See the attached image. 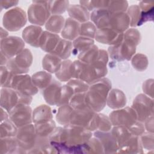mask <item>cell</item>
Returning <instances> with one entry per match:
<instances>
[{
  "instance_id": "obj_56",
  "label": "cell",
  "mask_w": 154,
  "mask_h": 154,
  "mask_svg": "<svg viewBox=\"0 0 154 154\" xmlns=\"http://www.w3.org/2000/svg\"><path fill=\"white\" fill-rule=\"evenodd\" d=\"M153 116L148 117L144 122V128L147 131V132L153 133Z\"/></svg>"
},
{
  "instance_id": "obj_20",
  "label": "cell",
  "mask_w": 154,
  "mask_h": 154,
  "mask_svg": "<svg viewBox=\"0 0 154 154\" xmlns=\"http://www.w3.org/2000/svg\"><path fill=\"white\" fill-rule=\"evenodd\" d=\"M43 31L40 26L32 25L26 27L22 31L25 42L35 48H39V42Z\"/></svg>"
},
{
  "instance_id": "obj_24",
  "label": "cell",
  "mask_w": 154,
  "mask_h": 154,
  "mask_svg": "<svg viewBox=\"0 0 154 154\" xmlns=\"http://www.w3.org/2000/svg\"><path fill=\"white\" fill-rule=\"evenodd\" d=\"M126 104V97L124 93L119 89H111L108 93L106 105L111 108L117 109L123 108Z\"/></svg>"
},
{
  "instance_id": "obj_19",
  "label": "cell",
  "mask_w": 154,
  "mask_h": 154,
  "mask_svg": "<svg viewBox=\"0 0 154 154\" xmlns=\"http://www.w3.org/2000/svg\"><path fill=\"white\" fill-rule=\"evenodd\" d=\"M61 87L60 82L53 79L51 84L43 90V96L47 103L50 105H57L61 95Z\"/></svg>"
},
{
  "instance_id": "obj_39",
  "label": "cell",
  "mask_w": 154,
  "mask_h": 154,
  "mask_svg": "<svg viewBox=\"0 0 154 154\" xmlns=\"http://www.w3.org/2000/svg\"><path fill=\"white\" fill-rule=\"evenodd\" d=\"M17 131L16 126L10 120H6L1 123L0 136L1 138L15 137Z\"/></svg>"
},
{
  "instance_id": "obj_10",
  "label": "cell",
  "mask_w": 154,
  "mask_h": 154,
  "mask_svg": "<svg viewBox=\"0 0 154 154\" xmlns=\"http://www.w3.org/2000/svg\"><path fill=\"white\" fill-rule=\"evenodd\" d=\"M113 126H123L129 128L136 121L137 116L134 109L131 107H125L112 111L109 116Z\"/></svg>"
},
{
  "instance_id": "obj_6",
  "label": "cell",
  "mask_w": 154,
  "mask_h": 154,
  "mask_svg": "<svg viewBox=\"0 0 154 154\" xmlns=\"http://www.w3.org/2000/svg\"><path fill=\"white\" fill-rule=\"evenodd\" d=\"M27 21L25 12L19 7H14L7 11L2 17V24L5 29L17 31L23 28Z\"/></svg>"
},
{
  "instance_id": "obj_40",
  "label": "cell",
  "mask_w": 154,
  "mask_h": 154,
  "mask_svg": "<svg viewBox=\"0 0 154 154\" xmlns=\"http://www.w3.org/2000/svg\"><path fill=\"white\" fill-rule=\"evenodd\" d=\"M37 135L42 137H48L56 128V125L54 120L41 124L35 125Z\"/></svg>"
},
{
  "instance_id": "obj_34",
  "label": "cell",
  "mask_w": 154,
  "mask_h": 154,
  "mask_svg": "<svg viewBox=\"0 0 154 154\" xmlns=\"http://www.w3.org/2000/svg\"><path fill=\"white\" fill-rule=\"evenodd\" d=\"M72 63L69 60H65L62 61L60 70L55 73L60 81L67 82L72 79Z\"/></svg>"
},
{
  "instance_id": "obj_37",
  "label": "cell",
  "mask_w": 154,
  "mask_h": 154,
  "mask_svg": "<svg viewBox=\"0 0 154 154\" xmlns=\"http://www.w3.org/2000/svg\"><path fill=\"white\" fill-rule=\"evenodd\" d=\"M73 111V109L70 106L69 104L58 106L56 116V119L58 123L61 125H63V126L69 125Z\"/></svg>"
},
{
  "instance_id": "obj_57",
  "label": "cell",
  "mask_w": 154,
  "mask_h": 154,
  "mask_svg": "<svg viewBox=\"0 0 154 154\" xmlns=\"http://www.w3.org/2000/svg\"><path fill=\"white\" fill-rule=\"evenodd\" d=\"M18 1H1V9H8L10 7L16 5L17 4Z\"/></svg>"
},
{
  "instance_id": "obj_38",
  "label": "cell",
  "mask_w": 154,
  "mask_h": 154,
  "mask_svg": "<svg viewBox=\"0 0 154 154\" xmlns=\"http://www.w3.org/2000/svg\"><path fill=\"white\" fill-rule=\"evenodd\" d=\"M72 54L74 55H78L82 51L93 45L94 40L93 39L79 35L72 42Z\"/></svg>"
},
{
  "instance_id": "obj_45",
  "label": "cell",
  "mask_w": 154,
  "mask_h": 154,
  "mask_svg": "<svg viewBox=\"0 0 154 154\" xmlns=\"http://www.w3.org/2000/svg\"><path fill=\"white\" fill-rule=\"evenodd\" d=\"M85 96V92L74 93L70 100V106L73 109H81L87 108Z\"/></svg>"
},
{
  "instance_id": "obj_41",
  "label": "cell",
  "mask_w": 154,
  "mask_h": 154,
  "mask_svg": "<svg viewBox=\"0 0 154 154\" xmlns=\"http://www.w3.org/2000/svg\"><path fill=\"white\" fill-rule=\"evenodd\" d=\"M141 36L138 29L132 28L128 29L123 33V40L129 45L136 47L140 42Z\"/></svg>"
},
{
  "instance_id": "obj_53",
  "label": "cell",
  "mask_w": 154,
  "mask_h": 154,
  "mask_svg": "<svg viewBox=\"0 0 154 154\" xmlns=\"http://www.w3.org/2000/svg\"><path fill=\"white\" fill-rule=\"evenodd\" d=\"M139 137L143 149L147 150H153V133L144 132Z\"/></svg>"
},
{
  "instance_id": "obj_55",
  "label": "cell",
  "mask_w": 154,
  "mask_h": 154,
  "mask_svg": "<svg viewBox=\"0 0 154 154\" xmlns=\"http://www.w3.org/2000/svg\"><path fill=\"white\" fill-rule=\"evenodd\" d=\"M143 90L146 95L153 97V79L146 81L143 83Z\"/></svg>"
},
{
  "instance_id": "obj_36",
  "label": "cell",
  "mask_w": 154,
  "mask_h": 154,
  "mask_svg": "<svg viewBox=\"0 0 154 154\" xmlns=\"http://www.w3.org/2000/svg\"><path fill=\"white\" fill-rule=\"evenodd\" d=\"M110 132L116 140L119 147L132 135L129 129L123 126H113Z\"/></svg>"
},
{
  "instance_id": "obj_5",
  "label": "cell",
  "mask_w": 154,
  "mask_h": 154,
  "mask_svg": "<svg viewBox=\"0 0 154 154\" xmlns=\"http://www.w3.org/2000/svg\"><path fill=\"white\" fill-rule=\"evenodd\" d=\"M106 63L96 60L92 64L83 63L79 79L85 81L89 85L104 78L107 74Z\"/></svg>"
},
{
  "instance_id": "obj_23",
  "label": "cell",
  "mask_w": 154,
  "mask_h": 154,
  "mask_svg": "<svg viewBox=\"0 0 154 154\" xmlns=\"http://www.w3.org/2000/svg\"><path fill=\"white\" fill-rule=\"evenodd\" d=\"M111 12L106 8H100L92 11L90 14L91 22L97 29L109 27V17Z\"/></svg>"
},
{
  "instance_id": "obj_7",
  "label": "cell",
  "mask_w": 154,
  "mask_h": 154,
  "mask_svg": "<svg viewBox=\"0 0 154 154\" xmlns=\"http://www.w3.org/2000/svg\"><path fill=\"white\" fill-rule=\"evenodd\" d=\"M51 15L48 1H34L28 9V19L35 25H45Z\"/></svg>"
},
{
  "instance_id": "obj_50",
  "label": "cell",
  "mask_w": 154,
  "mask_h": 154,
  "mask_svg": "<svg viewBox=\"0 0 154 154\" xmlns=\"http://www.w3.org/2000/svg\"><path fill=\"white\" fill-rule=\"evenodd\" d=\"M80 5L83 6L88 11L100 8H106L109 1H80Z\"/></svg>"
},
{
  "instance_id": "obj_27",
  "label": "cell",
  "mask_w": 154,
  "mask_h": 154,
  "mask_svg": "<svg viewBox=\"0 0 154 154\" xmlns=\"http://www.w3.org/2000/svg\"><path fill=\"white\" fill-rule=\"evenodd\" d=\"M67 10L70 17L80 23L87 22L90 18L89 11L80 4L69 5Z\"/></svg>"
},
{
  "instance_id": "obj_44",
  "label": "cell",
  "mask_w": 154,
  "mask_h": 154,
  "mask_svg": "<svg viewBox=\"0 0 154 154\" xmlns=\"http://www.w3.org/2000/svg\"><path fill=\"white\" fill-rule=\"evenodd\" d=\"M97 28L92 22H85L80 24L79 35L93 39L95 37Z\"/></svg>"
},
{
  "instance_id": "obj_59",
  "label": "cell",
  "mask_w": 154,
  "mask_h": 154,
  "mask_svg": "<svg viewBox=\"0 0 154 154\" xmlns=\"http://www.w3.org/2000/svg\"><path fill=\"white\" fill-rule=\"evenodd\" d=\"M8 59L1 52V66H5Z\"/></svg>"
},
{
  "instance_id": "obj_51",
  "label": "cell",
  "mask_w": 154,
  "mask_h": 154,
  "mask_svg": "<svg viewBox=\"0 0 154 154\" xmlns=\"http://www.w3.org/2000/svg\"><path fill=\"white\" fill-rule=\"evenodd\" d=\"M128 7L126 1H109L107 9L111 13L126 12Z\"/></svg>"
},
{
  "instance_id": "obj_32",
  "label": "cell",
  "mask_w": 154,
  "mask_h": 154,
  "mask_svg": "<svg viewBox=\"0 0 154 154\" xmlns=\"http://www.w3.org/2000/svg\"><path fill=\"white\" fill-rule=\"evenodd\" d=\"M32 81L38 88L43 90L47 87L52 81L51 73L46 71H40L32 75Z\"/></svg>"
},
{
  "instance_id": "obj_15",
  "label": "cell",
  "mask_w": 154,
  "mask_h": 154,
  "mask_svg": "<svg viewBox=\"0 0 154 154\" xmlns=\"http://www.w3.org/2000/svg\"><path fill=\"white\" fill-rule=\"evenodd\" d=\"M94 38L102 44L114 46L123 41V33H119L109 27L100 28L97 29Z\"/></svg>"
},
{
  "instance_id": "obj_2",
  "label": "cell",
  "mask_w": 154,
  "mask_h": 154,
  "mask_svg": "<svg viewBox=\"0 0 154 154\" xmlns=\"http://www.w3.org/2000/svg\"><path fill=\"white\" fill-rule=\"evenodd\" d=\"M64 126L67 130V139L61 153H83V147L93 136V132L81 126L67 125Z\"/></svg>"
},
{
  "instance_id": "obj_49",
  "label": "cell",
  "mask_w": 154,
  "mask_h": 154,
  "mask_svg": "<svg viewBox=\"0 0 154 154\" xmlns=\"http://www.w3.org/2000/svg\"><path fill=\"white\" fill-rule=\"evenodd\" d=\"M112 127V125L109 117L106 116L103 114H99L97 112V123L96 131L102 132L110 131Z\"/></svg>"
},
{
  "instance_id": "obj_13",
  "label": "cell",
  "mask_w": 154,
  "mask_h": 154,
  "mask_svg": "<svg viewBox=\"0 0 154 154\" xmlns=\"http://www.w3.org/2000/svg\"><path fill=\"white\" fill-rule=\"evenodd\" d=\"M24 40L17 36H8L1 39L0 49L8 60L19 54L24 49Z\"/></svg>"
},
{
  "instance_id": "obj_47",
  "label": "cell",
  "mask_w": 154,
  "mask_h": 154,
  "mask_svg": "<svg viewBox=\"0 0 154 154\" xmlns=\"http://www.w3.org/2000/svg\"><path fill=\"white\" fill-rule=\"evenodd\" d=\"M67 84L69 85L73 90L74 93L86 92L88 88L90 85L85 81L80 79H71L67 81Z\"/></svg>"
},
{
  "instance_id": "obj_58",
  "label": "cell",
  "mask_w": 154,
  "mask_h": 154,
  "mask_svg": "<svg viewBox=\"0 0 154 154\" xmlns=\"http://www.w3.org/2000/svg\"><path fill=\"white\" fill-rule=\"evenodd\" d=\"M8 119H9L8 112L4 108L1 107V123Z\"/></svg>"
},
{
  "instance_id": "obj_28",
  "label": "cell",
  "mask_w": 154,
  "mask_h": 154,
  "mask_svg": "<svg viewBox=\"0 0 154 154\" xmlns=\"http://www.w3.org/2000/svg\"><path fill=\"white\" fill-rule=\"evenodd\" d=\"M62 61L63 60L58 56L48 53L43 58L42 67L45 71L50 73H56L60 70Z\"/></svg>"
},
{
  "instance_id": "obj_17",
  "label": "cell",
  "mask_w": 154,
  "mask_h": 154,
  "mask_svg": "<svg viewBox=\"0 0 154 154\" xmlns=\"http://www.w3.org/2000/svg\"><path fill=\"white\" fill-rule=\"evenodd\" d=\"M130 26V20L126 12L111 13L109 17V28L119 33H124Z\"/></svg>"
},
{
  "instance_id": "obj_26",
  "label": "cell",
  "mask_w": 154,
  "mask_h": 154,
  "mask_svg": "<svg viewBox=\"0 0 154 154\" xmlns=\"http://www.w3.org/2000/svg\"><path fill=\"white\" fill-rule=\"evenodd\" d=\"M52 119V109L48 105H39L32 111V123L35 125L48 122Z\"/></svg>"
},
{
  "instance_id": "obj_43",
  "label": "cell",
  "mask_w": 154,
  "mask_h": 154,
  "mask_svg": "<svg viewBox=\"0 0 154 154\" xmlns=\"http://www.w3.org/2000/svg\"><path fill=\"white\" fill-rule=\"evenodd\" d=\"M130 20V26H139L141 19V10L138 5H132L129 7L126 12Z\"/></svg>"
},
{
  "instance_id": "obj_33",
  "label": "cell",
  "mask_w": 154,
  "mask_h": 154,
  "mask_svg": "<svg viewBox=\"0 0 154 154\" xmlns=\"http://www.w3.org/2000/svg\"><path fill=\"white\" fill-rule=\"evenodd\" d=\"M99 49L94 44L82 51L78 55V60L85 64H92L95 62L99 55Z\"/></svg>"
},
{
  "instance_id": "obj_4",
  "label": "cell",
  "mask_w": 154,
  "mask_h": 154,
  "mask_svg": "<svg viewBox=\"0 0 154 154\" xmlns=\"http://www.w3.org/2000/svg\"><path fill=\"white\" fill-rule=\"evenodd\" d=\"M32 60V55L30 50L24 49L19 54L9 59L5 66L14 75L26 74L29 70Z\"/></svg>"
},
{
  "instance_id": "obj_42",
  "label": "cell",
  "mask_w": 154,
  "mask_h": 154,
  "mask_svg": "<svg viewBox=\"0 0 154 154\" xmlns=\"http://www.w3.org/2000/svg\"><path fill=\"white\" fill-rule=\"evenodd\" d=\"M48 6L51 15H61L67 10L69 6V2L68 1H48Z\"/></svg>"
},
{
  "instance_id": "obj_16",
  "label": "cell",
  "mask_w": 154,
  "mask_h": 154,
  "mask_svg": "<svg viewBox=\"0 0 154 154\" xmlns=\"http://www.w3.org/2000/svg\"><path fill=\"white\" fill-rule=\"evenodd\" d=\"M96 112L88 107L81 109H73L69 125H78L87 129Z\"/></svg>"
},
{
  "instance_id": "obj_29",
  "label": "cell",
  "mask_w": 154,
  "mask_h": 154,
  "mask_svg": "<svg viewBox=\"0 0 154 154\" xmlns=\"http://www.w3.org/2000/svg\"><path fill=\"white\" fill-rule=\"evenodd\" d=\"M72 50V42L64 38H60L56 48L51 54L58 56L62 60H67L70 56Z\"/></svg>"
},
{
  "instance_id": "obj_8",
  "label": "cell",
  "mask_w": 154,
  "mask_h": 154,
  "mask_svg": "<svg viewBox=\"0 0 154 154\" xmlns=\"http://www.w3.org/2000/svg\"><path fill=\"white\" fill-rule=\"evenodd\" d=\"M15 137L19 147L27 153L35 144L37 135L34 124L30 123L18 128Z\"/></svg>"
},
{
  "instance_id": "obj_3",
  "label": "cell",
  "mask_w": 154,
  "mask_h": 154,
  "mask_svg": "<svg viewBox=\"0 0 154 154\" xmlns=\"http://www.w3.org/2000/svg\"><path fill=\"white\" fill-rule=\"evenodd\" d=\"M32 99V96L25 95L13 88L1 87V107L8 112L17 105H29Z\"/></svg>"
},
{
  "instance_id": "obj_18",
  "label": "cell",
  "mask_w": 154,
  "mask_h": 154,
  "mask_svg": "<svg viewBox=\"0 0 154 154\" xmlns=\"http://www.w3.org/2000/svg\"><path fill=\"white\" fill-rule=\"evenodd\" d=\"M93 135L99 138L100 141L104 149V153H117L119 145L110 131L102 132L96 131L93 132Z\"/></svg>"
},
{
  "instance_id": "obj_12",
  "label": "cell",
  "mask_w": 154,
  "mask_h": 154,
  "mask_svg": "<svg viewBox=\"0 0 154 154\" xmlns=\"http://www.w3.org/2000/svg\"><path fill=\"white\" fill-rule=\"evenodd\" d=\"M8 115L17 128L32 123V111L29 105H17L8 112Z\"/></svg>"
},
{
  "instance_id": "obj_14",
  "label": "cell",
  "mask_w": 154,
  "mask_h": 154,
  "mask_svg": "<svg viewBox=\"0 0 154 154\" xmlns=\"http://www.w3.org/2000/svg\"><path fill=\"white\" fill-rule=\"evenodd\" d=\"M136 47L131 46L123 40L114 46H110L108 49V54L109 57L117 61L124 60L129 61L135 55Z\"/></svg>"
},
{
  "instance_id": "obj_1",
  "label": "cell",
  "mask_w": 154,
  "mask_h": 154,
  "mask_svg": "<svg viewBox=\"0 0 154 154\" xmlns=\"http://www.w3.org/2000/svg\"><path fill=\"white\" fill-rule=\"evenodd\" d=\"M111 89V81L105 77L90 84L85 96L87 106L96 112L102 110L106 105L108 94Z\"/></svg>"
},
{
  "instance_id": "obj_60",
  "label": "cell",
  "mask_w": 154,
  "mask_h": 154,
  "mask_svg": "<svg viewBox=\"0 0 154 154\" xmlns=\"http://www.w3.org/2000/svg\"><path fill=\"white\" fill-rule=\"evenodd\" d=\"M8 37V32L7 29H4L2 28H1V39L6 38Z\"/></svg>"
},
{
  "instance_id": "obj_46",
  "label": "cell",
  "mask_w": 154,
  "mask_h": 154,
  "mask_svg": "<svg viewBox=\"0 0 154 154\" xmlns=\"http://www.w3.org/2000/svg\"><path fill=\"white\" fill-rule=\"evenodd\" d=\"M132 65L137 70L142 72L144 70L148 65V60L146 55L141 54H137L131 58Z\"/></svg>"
},
{
  "instance_id": "obj_31",
  "label": "cell",
  "mask_w": 154,
  "mask_h": 154,
  "mask_svg": "<svg viewBox=\"0 0 154 154\" xmlns=\"http://www.w3.org/2000/svg\"><path fill=\"white\" fill-rule=\"evenodd\" d=\"M19 148L16 137H8L1 138L0 153L8 154L17 152Z\"/></svg>"
},
{
  "instance_id": "obj_52",
  "label": "cell",
  "mask_w": 154,
  "mask_h": 154,
  "mask_svg": "<svg viewBox=\"0 0 154 154\" xmlns=\"http://www.w3.org/2000/svg\"><path fill=\"white\" fill-rule=\"evenodd\" d=\"M13 74L6 66H1V86L4 88H10Z\"/></svg>"
},
{
  "instance_id": "obj_22",
  "label": "cell",
  "mask_w": 154,
  "mask_h": 154,
  "mask_svg": "<svg viewBox=\"0 0 154 154\" xmlns=\"http://www.w3.org/2000/svg\"><path fill=\"white\" fill-rule=\"evenodd\" d=\"M60 38L58 34L45 31L40 39L39 48L47 53H51L56 48Z\"/></svg>"
},
{
  "instance_id": "obj_9",
  "label": "cell",
  "mask_w": 154,
  "mask_h": 154,
  "mask_svg": "<svg viewBox=\"0 0 154 154\" xmlns=\"http://www.w3.org/2000/svg\"><path fill=\"white\" fill-rule=\"evenodd\" d=\"M131 107L137 114V120L143 123L148 117L153 116V103L149 96L140 94L134 99Z\"/></svg>"
},
{
  "instance_id": "obj_30",
  "label": "cell",
  "mask_w": 154,
  "mask_h": 154,
  "mask_svg": "<svg viewBox=\"0 0 154 154\" xmlns=\"http://www.w3.org/2000/svg\"><path fill=\"white\" fill-rule=\"evenodd\" d=\"M65 22V19L61 15H51L45 23V28L49 32L57 34L61 32Z\"/></svg>"
},
{
  "instance_id": "obj_11",
  "label": "cell",
  "mask_w": 154,
  "mask_h": 154,
  "mask_svg": "<svg viewBox=\"0 0 154 154\" xmlns=\"http://www.w3.org/2000/svg\"><path fill=\"white\" fill-rule=\"evenodd\" d=\"M10 88L31 96L35 94L38 89L33 84L31 77L27 74L14 75L11 79Z\"/></svg>"
},
{
  "instance_id": "obj_25",
  "label": "cell",
  "mask_w": 154,
  "mask_h": 154,
  "mask_svg": "<svg viewBox=\"0 0 154 154\" xmlns=\"http://www.w3.org/2000/svg\"><path fill=\"white\" fill-rule=\"evenodd\" d=\"M143 148L140 137L132 135L125 143L119 146L117 153H142Z\"/></svg>"
},
{
  "instance_id": "obj_35",
  "label": "cell",
  "mask_w": 154,
  "mask_h": 154,
  "mask_svg": "<svg viewBox=\"0 0 154 154\" xmlns=\"http://www.w3.org/2000/svg\"><path fill=\"white\" fill-rule=\"evenodd\" d=\"M83 153H104V149L99 139L93 135L84 144Z\"/></svg>"
},
{
  "instance_id": "obj_48",
  "label": "cell",
  "mask_w": 154,
  "mask_h": 154,
  "mask_svg": "<svg viewBox=\"0 0 154 154\" xmlns=\"http://www.w3.org/2000/svg\"><path fill=\"white\" fill-rule=\"evenodd\" d=\"M74 92L69 85L67 84L62 85L60 100L57 106H60L61 105L69 104L70 100Z\"/></svg>"
},
{
  "instance_id": "obj_54",
  "label": "cell",
  "mask_w": 154,
  "mask_h": 154,
  "mask_svg": "<svg viewBox=\"0 0 154 154\" xmlns=\"http://www.w3.org/2000/svg\"><path fill=\"white\" fill-rule=\"evenodd\" d=\"M131 134L134 136L140 137L145 132V128L143 123L139 121H136L129 128Z\"/></svg>"
},
{
  "instance_id": "obj_21",
  "label": "cell",
  "mask_w": 154,
  "mask_h": 154,
  "mask_svg": "<svg viewBox=\"0 0 154 154\" xmlns=\"http://www.w3.org/2000/svg\"><path fill=\"white\" fill-rule=\"evenodd\" d=\"M80 24L79 22L70 17L66 19L63 28L61 32V35L63 38L72 42L79 37Z\"/></svg>"
}]
</instances>
